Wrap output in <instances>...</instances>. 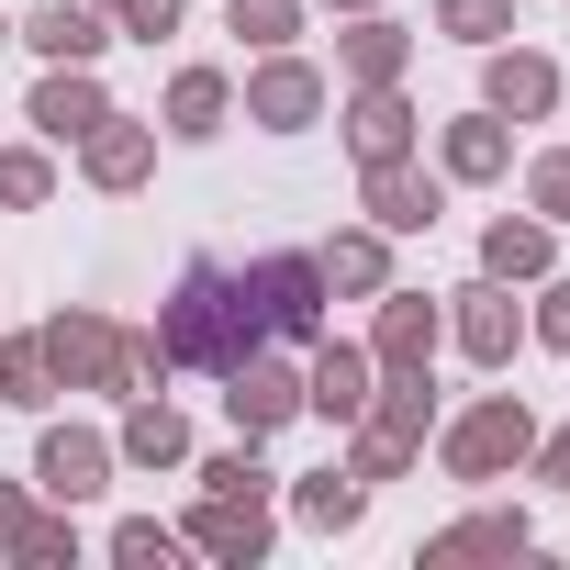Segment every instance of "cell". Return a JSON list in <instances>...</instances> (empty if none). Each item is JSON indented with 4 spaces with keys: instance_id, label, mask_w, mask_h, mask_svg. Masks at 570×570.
<instances>
[{
    "instance_id": "cell-7",
    "label": "cell",
    "mask_w": 570,
    "mask_h": 570,
    "mask_svg": "<svg viewBox=\"0 0 570 570\" xmlns=\"http://www.w3.org/2000/svg\"><path fill=\"white\" fill-rule=\"evenodd\" d=\"M246 124H268V135H314V124H325V68L292 57V46H268V57L246 68Z\"/></svg>"
},
{
    "instance_id": "cell-24",
    "label": "cell",
    "mask_w": 570,
    "mask_h": 570,
    "mask_svg": "<svg viewBox=\"0 0 570 570\" xmlns=\"http://www.w3.org/2000/svg\"><path fill=\"white\" fill-rule=\"evenodd\" d=\"M347 146H358V168H370V157H414V101H403V79L347 90Z\"/></svg>"
},
{
    "instance_id": "cell-34",
    "label": "cell",
    "mask_w": 570,
    "mask_h": 570,
    "mask_svg": "<svg viewBox=\"0 0 570 570\" xmlns=\"http://www.w3.org/2000/svg\"><path fill=\"white\" fill-rule=\"evenodd\" d=\"M525 213H548V224H570V146H548V157H525Z\"/></svg>"
},
{
    "instance_id": "cell-32",
    "label": "cell",
    "mask_w": 570,
    "mask_h": 570,
    "mask_svg": "<svg viewBox=\"0 0 570 570\" xmlns=\"http://www.w3.org/2000/svg\"><path fill=\"white\" fill-rule=\"evenodd\" d=\"M436 35H459V46H503V35H514V0H436Z\"/></svg>"
},
{
    "instance_id": "cell-13",
    "label": "cell",
    "mask_w": 570,
    "mask_h": 570,
    "mask_svg": "<svg viewBox=\"0 0 570 570\" xmlns=\"http://www.w3.org/2000/svg\"><path fill=\"white\" fill-rule=\"evenodd\" d=\"M436 347H448V303H425V292H381V314H370V358H381V370H436Z\"/></svg>"
},
{
    "instance_id": "cell-30",
    "label": "cell",
    "mask_w": 570,
    "mask_h": 570,
    "mask_svg": "<svg viewBox=\"0 0 570 570\" xmlns=\"http://www.w3.org/2000/svg\"><path fill=\"white\" fill-rule=\"evenodd\" d=\"M224 35H246V46L268 57V46L303 35V0H224Z\"/></svg>"
},
{
    "instance_id": "cell-2",
    "label": "cell",
    "mask_w": 570,
    "mask_h": 570,
    "mask_svg": "<svg viewBox=\"0 0 570 570\" xmlns=\"http://www.w3.org/2000/svg\"><path fill=\"white\" fill-rule=\"evenodd\" d=\"M425 436H436V381L425 370H381V392L347 414V470L381 492V481H403L425 459Z\"/></svg>"
},
{
    "instance_id": "cell-12",
    "label": "cell",
    "mask_w": 570,
    "mask_h": 570,
    "mask_svg": "<svg viewBox=\"0 0 570 570\" xmlns=\"http://www.w3.org/2000/svg\"><path fill=\"white\" fill-rule=\"evenodd\" d=\"M12 46H35L46 68H101L112 12H101V0H46V12H23V23H12Z\"/></svg>"
},
{
    "instance_id": "cell-19",
    "label": "cell",
    "mask_w": 570,
    "mask_h": 570,
    "mask_svg": "<svg viewBox=\"0 0 570 570\" xmlns=\"http://www.w3.org/2000/svg\"><path fill=\"white\" fill-rule=\"evenodd\" d=\"M101 112H112V90H101L90 68H46V79H35V101H23V124H35L46 146H79Z\"/></svg>"
},
{
    "instance_id": "cell-22",
    "label": "cell",
    "mask_w": 570,
    "mask_h": 570,
    "mask_svg": "<svg viewBox=\"0 0 570 570\" xmlns=\"http://www.w3.org/2000/svg\"><path fill=\"white\" fill-rule=\"evenodd\" d=\"M314 257H325V292H347V303H381V292H392V235H381V224H347V235H325Z\"/></svg>"
},
{
    "instance_id": "cell-5",
    "label": "cell",
    "mask_w": 570,
    "mask_h": 570,
    "mask_svg": "<svg viewBox=\"0 0 570 570\" xmlns=\"http://www.w3.org/2000/svg\"><path fill=\"white\" fill-rule=\"evenodd\" d=\"M246 279H257L279 347H314V336H325V303H336V292H325V257H314V246H257Z\"/></svg>"
},
{
    "instance_id": "cell-39",
    "label": "cell",
    "mask_w": 570,
    "mask_h": 570,
    "mask_svg": "<svg viewBox=\"0 0 570 570\" xmlns=\"http://www.w3.org/2000/svg\"><path fill=\"white\" fill-rule=\"evenodd\" d=\"M0 46H12V12H0Z\"/></svg>"
},
{
    "instance_id": "cell-26",
    "label": "cell",
    "mask_w": 570,
    "mask_h": 570,
    "mask_svg": "<svg viewBox=\"0 0 570 570\" xmlns=\"http://www.w3.org/2000/svg\"><path fill=\"white\" fill-rule=\"evenodd\" d=\"M224 124H235V79H224V68H179V79H168V135H179V146H213Z\"/></svg>"
},
{
    "instance_id": "cell-16",
    "label": "cell",
    "mask_w": 570,
    "mask_h": 570,
    "mask_svg": "<svg viewBox=\"0 0 570 570\" xmlns=\"http://www.w3.org/2000/svg\"><path fill=\"white\" fill-rule=\"evenodd\" d=\"M79 179H90V190H146V179H157V124L101 112V124L79 135Z\"/></svg>"
},
{
    "instance_id": "cell-17",
    "label": "cell",
    "mask_w": 570,
    "mask_h": 570,
    "mask_svg": "<svg viewBox=\"0 0 570 570\" xmlns=\"http://www.w3.org/2000/svg\"><path fill=\"white\" fill-rule=\"evenodd\" d=\"M537 548V525L514 514V503H481V514H459V525H436L425 537V570H470V559H525Z\"/></svg>"
},
{
    "instance_id": "cell-18",
    "label": "cell",
    "mask_w": 570,
    "mask_h": 570,
    "mask_svg": "<svg viewBox=\"0 0 570 570\" xmlns=\"http://www.w3.org/2000/svg\"><path fill=\"white\" fill-rule=\"evenodd\" d=\"M0 559L12 570H79V503H12L0 514Z\"/></svg>"
},
{
    "instance_id": "cell-31",
    "label": "cell",
    "mask_w": 570,
    "mask_h": 570,
    "mask_svg": "<svg viewBox=\"0 0 570 570\" xmlns=\"http://www.w3.org/2000/svg\"><path fill=\"white\" fill-rule=\"evenodd\" d=\"M190 481H202V492H268L279 470L257 459V436H235V448H213V459H190Z\"/></svg>"
},
{
    "instance_id": "cell-1",
    "label": "cell",
    "mask_w": 570,
    "mask_h": 570,
    "mask_svg": "<svg viewBox=\"0 0 570 570\" xmlns=\"http://www.w3.org/2000/svg\"><path fill=\"white\" fill-rule=\"evenodd\" d=\"M157 336H168V358H179V370L224 381L235 358H257V347H268V303H257V279H246L235 257H190V268L168 279V303H157Z\"/></svg>"
},
{
    "instance_id": "cell-15",
    "label": "cell",
    "mask_w": 570,
    "mask_h": 570,
    "mask_svg": "<svg viewBox=\"0 0 570 570\" xmlns=\"http://www.w3.org/2000/svg\"><path fill=\"white\" fill-rule=\"evenodd\" d=\"M35 481H46V503H90L112 481V436L101 425H46L35 436Z\"/></svg>"
},
{
    "instance_id": "cell-40",
    "label": "cell",
    "mask_w": 570,
    "mask_h": 570,
    "mask_svg": "<svg viewBox=\"0 0 570 570\" xmlns=\"http://www.w3.org/2000/svg\"><path fill=\"white\" fill-rule=\"evenodd\" d=\"M101 12H124V0H101Z\"/></svg>"
},
{
    "instance_id": "cell-14",
    "label": "cell",
    "mask_w": 570,
    "mask_h": 570,
    "mask_svg": "<svg viewBox=\"0 0 570 570\" xmlns=\"http://www.w3.org/2000/svg\"><path fill=\"white\" fill-rule=\"evenodd\" d=\"M370 392H381V358H370L358 336H314V370H303V414L347 425V414H358Z\"/></svg>"
},
{
    "instance_id": "cell-4",
    "label": "cell",
    "mask_w": 570,
    "mask_h": 570,
    "mask_svg": "<svg viewBox=\"0 0 570 570\" xmlns=\"http://www.w3.org/2000/svg\"><path fill=\"white\" fill-rule=\"evenodd\" d=\"M35 336H46V370H57V392H135L124 325H112L101 303H68V314H46Z\"/></svg>"
},
{
    "instance_id": "cell-23",
    "label": "cell",
    "mask_w": 570,
    "mask_h": 570,
    "mask_svg": "<svg viewBox=\"0 0 570 570\" xmlns=\"http://www.w3.org/2000/svg\"><path fill=\"white\" fill-rule=\"evenodd\" d=\"M481 268H492V279H525V292H537V279L559 268V224H548V213H503V224L481 235Z\"/></svg>"
},
{
    "instance_id": "cell-35",
    "label": "cell",
    "mask_w": 570,
    "mask_h": 570,
    "mask_svg": "<svg viewBox=\"0 0 570 570\" xmlns=\"http://www.w3.org/2000/svg\"><path fill=\"white\" fill-rule=\"evenodd\" d=\"M525 336H537V347H559V358H570V279H559V268H548V279H537V303H525Z\"/></svg>"
},
{
    "instance_id": "cell-29",
    "label": "cell",
    "mask_w": 570,
    "mask_h": 570,
    "mask_svg": "<svg viewBox=\"0 0 570 570\" xmlns=\"http://www.w3.org/2000/svg\"><path fill=\"white\" fill-rule=\"evenodd\" d=\"M57 202V157L46 146H0V213H46Z\"/></svg>"
},
{
    "instance_id": "cell-3",
    "label": "cell",
    "mask_w": 570,
    "mask_h": 570,
    "mask_svg": "<svg viewBox=\"0 0 570 570\" xmlns=\"http://www.w3.org/2000/svg\"><path fill=\"white\" fill-rule=\"evenodd\" d=\"M425 448H436V470H448V481H470V492H481V481H503V470H525V459H537V414H525V392H481V403H459Z\"/></svg>"
},
{
    "instance_id": "cell-8",
    "label": "cell",
    "mask_w": 570,
    "mask_h": 570,
    "mask_svg": "<svg viewBox=\"0 0 570 570\" xmlns=\"http://www.w3.org/2000/svg\"><path fill=\"white\" fill-rule=\"evenodd\" d=\"M268 492H202L190 503V525H179V548H202V559H224V570H257L268 559Z\"/></svg>"
},
{
    "instance_id": "cell-9",
    "label": "cell",
    "mask_w": 570,
    "mask_h": 570,
    "mask_svg": "<svg viewBox=\"0 0 570 570\" xmlns=\"http://www.w3.org/2000/svg\"><path fill=\"white\" fill-rule=\"evenodd\" d=\"M358 213H370L381 235H436V213H448V179H425L414 157H370V168H358Z\"/></svg>"
},
{
    "instance_id": "cell-28",
    "label": "cell",
    "mask_w": 570,
    "mask_h": 570,
    "mask_svg": "<svg viewBox=\"0 0 570 570\" xmlns=\"http://www.w3.org/2000/svg\"><path fill=\"white\" fill-rule=\"evenodd\" d=\"M0 403H12V414H46V403H57L46 336H0Z\"/></svg>"
},
{
    "instance_id": "cell-37",
    "label": "cell",
    "mask_w": 570,
    "mask_h": 570,
    "mask_svg": "<svg viewBox=\"0 0 570 570\" xmlns=\"http://www.w3.org/2000/svg\"><path fill=\"white\" fill-rule=\"evenodd\" d=\"M537 481H559V492H570V425H559V436H537Z\"/></svg>"
},
{
    "instance_id": "cell-21",
    "label": "cell",
    "mask_w": 570,
    "mask_h": 570,
    "mask_svg": "<svg viewBox=\"0 0 570 570\" xmlns=\"http://www.w3.org/2000/svg\"><path fill=\"white\" fill-rule=\"evenodd\" d=\"M503 168H514V124H503V112H459V124L436 135V179L481 190V179H503Z\"/></svg>"
},
{
    "instance_id": "cell-6",
    "label": "cell",
    "mask_w": 570,
    "mask_h": 570,
    "mask_svg": "<svg viewBox=\"0 0 570 570\" xmlns=\"http://www.w3.org/2000/svg\"><path fill=\"white\" fill-rule=\"evenodd\" d=\"M448 347L470 358V370H514V347H525V303H514V279H459L448 292Z\"/></svg>"
},
{
    "instance_id": "cell-33",
    "label": "cell",
    "mask_w": 570,
    "mask_h": 570,
    "mask_svg": "<svg viewBox=\"0 0 570 570\" xmlns=\"http://www.w3.org/2000/svg\"><path fill=\"white\" fill-rule=\"evenodd\" d=\"M112 559H124V570H168V559H179V525H157V514H124V525H112Z\"/></svg>"
},
{
    "instance_id": "cell-27",
    "label": "cell",
    "mask_w": 570,
    "mask_h": 570,
    "mask_svg": "<svg viewBox=\"0 0 570 570\" xmlns=\"http://www.w3.org/2000/svg\"><path fill=\"white\" fill-rule=\"evenodd\" d=\"M292 514H303L314 537H347V525L370 514V481H358L347 459H336V470H303V481H292Z\"/></svg>"
},
{
    "instance_id": "cell-36",
    "label": "cell",
    "mask_w": 570,
    "mask_h": 570,
    "mask_svg": "<svg viewBox=\"0 0 570 570\" xmlns=\"http://www.w3.org/2000/svg\"><path fill=\"white\" fill-rule=\"evenodd\" d=\"M190 23V0H124V12H112V35H135V46H168Z\"/></svg>"
},
{
    "instance_id": "cell-38",
    "label": "cell",
    "mask_w": 570,
    "mask_h": 570,
    "mask_svg": "<svg viewBox=\"0 0 570 570\" xmlns=\"http://www.w3.org/2000/svg\"><path fill=\"white\" fill-rule=\"evenodd\" d=\"M325 12H381V0H325Z\"/></svg>"
},
{
    "instance_id": "cell-10",
    "label": "cell",
    "mask_w": 570,
    "mask_h": 570,
    "mask_svg": "<svg viewBox=\"0 0 570 570\" xmlns=\"http://www.w3.org/2000/svg\"><path fill=\"white\" fill-rule=\"evenodd\" d=\"M224 414H235V436H257V448H268L279 425L303 414V370H292V358H268V347H257V358H235V370H224Z\"/></svg>"
},
{
    "instance_id": "cell-20",
    "label": "cell",
    "mask_w": 570,
    "mask_h": 570,
    "mask_svg": "<svg viewBox=\"0 0 570 570\" xmlns=\"http://www.w3.org/2000/svg\"><path fill=\"white\" fill-rule=\"evenodd\" d=\"M112 459H135V470H190V414H179L168 392H124V436H112Z\"/></svg>"
},
{
    "instance_id": "cell-11",
    "label": "cell",
    "mask_w": 570,
    "mask_h": 570,
    "mask_svg": "<svg viewBox=\"0 0 570 570\" xmlns=\"http://www.w3.org/2000/svg\"><path fill=\"white\" fill-rule=\"evenodd\" d=\"M481 112H503V124H548L559 112V68L537 57V46H481Z\"/></svg>"
},
{
    "instance_id": "cell-25",
    "label": "cell",
    "mask_w": 570,
    "mask_h": 570,
    "mask_svg": "<svg viewBox=\"0 0 570 570\" xmlns=\"http://www.w3.org/2000/svg\"><path fill=\"white\" fill-rule=\"evenodd\" d=\"M336 68H347V90H381V79H403V68H414V35H403V23H381V12H358V23L336 35Z\"/></svg>"
}]
</instances>
